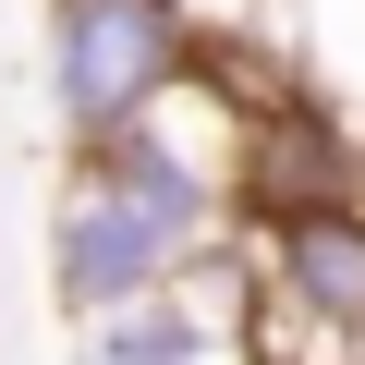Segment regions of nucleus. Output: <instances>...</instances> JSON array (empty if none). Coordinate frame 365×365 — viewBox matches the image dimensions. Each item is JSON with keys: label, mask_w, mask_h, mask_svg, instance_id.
Returning <instances> with one entry per match:
<instances>
[{"label": "nucleus", "mask_w": 365, "mask_h": 365, "mask_svg": "<svg viewBox=\"0 0 365 365\" xmlns=\"http://www.w3.org/2000/svg\"><path fill=\"white\" fill-rule=\"evenodd\" d=\"M195 61H207L195 0H49V25H37V86H49L61 146L146 122Z\"/></svg>", "instance_id": "obj_1"}, {"label": "nucleus", "mask_w": 365, "mask_h": 365, "mask_svg": "<svg viewBox=\"0 0 365 365\" xmlns=\"http://www.w3.org/2000/svg\"><path fill=\"white\" fill-rule=\"evenodd\" d=\"M182 268H207V256H182L146 207L110 195V182L61 170V195H49V304L61 317H110V304H134V292H158Z\"/></svg>", "instance_id": "obj_2"}, {"label": "nucleus", "mask_w": 365, "mask_h": 365, "mask_svg": "<svg viewBox=\"0 0 365 365\" xmlns=\"http://www.w3.org/2000/svg\"><path fill=\"white\" fill-rule=\"evenodd\" d=\"M232 304H244V280H232V256H207V268H182L110 317H73V365H220Z\"/></svg>", "instance_id": "obj_3"}]
</instances>
